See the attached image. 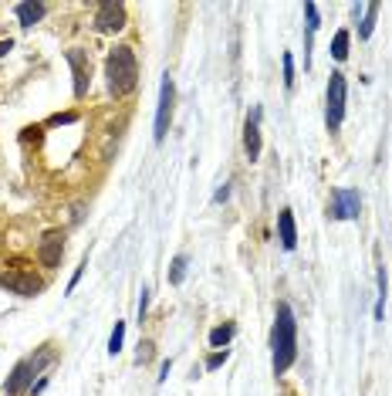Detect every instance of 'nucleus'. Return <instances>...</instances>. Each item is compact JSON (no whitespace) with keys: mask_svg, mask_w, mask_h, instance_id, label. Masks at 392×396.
<instances>
[{"mask_svg":"<svg viewBox=\"0 0 392 396\" xmlns=\"http://www.w3.org/2000/svg\"><path fill=\"white\" fill-rule=\"evenodd\" d=\"M294 359H298V322H294L291 305L281 302L274 315V329H271V366H274V376H284Z\"/></svg>","mask_w":392,"mask_h":396,"instance_id":"f257e3e1","label":"nucleus"},{"mask_svg":"<svg viewBox=\"0 0 392 396\" xmlns=\"http://www.w3.org/2000/svg\"><path fill=\"white\" fill-rule=\"evenodd\" d=\"M105 79H109V92H112L116 98L135 92V85H139V61H135V51H132L129 44H118L116 51H109Z\"/></svg>","mask_w":392,"mask_h":396,"instance_id":"f03ea898","label":"nucleus"},{"mask_svg":"<svg viewBox=\"0 0 392 396\" xmlns=\"http://www.w3.org/2000/svg\"><path fill=\"white\" fill-rule=\"evenodd\" d=\"M345 95H349L345 75L331 72V79H328V105H325V125H328V132H335L342 125V119H345Z\"/></svg>","mask_w":392,"mask_h":396,"instance_id":"7ed1b4c3","label":"nucleus"},{"mask_svg":"<svg viewBox=\"0 0 392 396\" xmlns=\"http://www.w3.org/2000/svg\"><path fill=\"white\" fill-rule=\"evenodd\" d=\"M173 102H176V85H173L169 75H162V85H159V105H156V143H162L166 132H169Z\"/></svg>","mask_w":392,"mask_h":396,"instance_id":"20e7f679","label":"nucleus"},{"mask_svg":"<svg viewBox=\"0 0 392 396\" xmlns=\"http://www.w3.org/2000/svg\"><path fill=\"white\" fill-rule=\"evenodd\" d=\"M358 210H362V200H358L355 190L338 187L331 194V203H328V217L331 220H358Z\"/></svg>","mask_w":392,"mask_h":396,"instance_id":"39448f33","label":"nucleus"},{"mask_svg":"<svg viewBox=\"0 0 392 396\" xmlns=\"http://www.w3.org/2000/svg\"><path fill=\"white\" fill-rule=\"evenodd\" d=\"M95 28H98L102 34L122 31V28H125V3H118V0H105V3H98Z\"/></svg>","mask_w":392,"mask_h":396,"instance_id":"423d86ee","label":"nucleus"},{"mask_svg":"<svg viewBox=\"0 0 392 396\" xmlns=\"http://www.w3.org/2000/svg\"><path fill=\"white\" fill-rule=\"evenodd\" d=\"M61 254H65V234H61V231H47L38 247L41 264H44V268H58V264H61Z\"/></svg>","mask_w":392,"mask_h":396,"instance_id":"0eeeda50","label":"nucleus"},{"mask_svg":"<svg viewBox=\"0 0 392 396\" xmlns=\"http://www.w3.org/2000/svg\"><path fill=\"white\" fill-rule=\"evenodd\" d=\"M243 153H247L250 163L261 156V109H257V105L250 109L247 125H243Z\"/></svg>","mask_w":392,"mask_h":396,"instance_id":"6e6552de","label":"nucleus"},{"mask_svg":"<svg viewBox=\"0 0 392 396\" xmlns=\"http://www.w3.org/2000/svg\"><path fill=\"white\" fill-rule=\"evenodd\" d=\"M34 366H31V359H21L17 366H14V373H10V379H7V396H17V393H24V390H31L34 386Z\"/></svg>","mask_w":392,"mask_h":396,"instance_id":"1a4fd4ad","label":"nucleus"},{"mask_svg":"<svg viewBox=\"0 0 392 396\" xmlns=\"http://www.w3.org/2000/svg\"><path fill=\"white\" fill-rule=\"evenodd\" d=\"M65 61L72 65V75H75V98H85L88 95V61L78 48L65 51Z\"/></svg>","mask_w":392,"mask_h":396,"instance_id":"9d476101","label":"nucleus"},{"mask_svg":"<svg viewBox=\"0 0 392 396\" xmlns=\"http://www.w3.org/2000/svg\"><path fill=\"white\" fill-rule=\"evenodd\" d=\"M3 288H10L14 295L31 298V295H38L41 291V281L31 275V271H17V275H3Z\"/></svg>","mask_w":392,"mask_h":396,"instance_id":"9b49d317","label":"nucleus"},{"mask_svg":"<svg viewBox=\"0 0 392 396\" xmlns=\"http://www.w3.org/2000/svg\"><path fill=\"white\" fill-rule=\"evenodd\" d=\"M277 238L284 251H294L298 247V227H294V213L291 210H281L277 213Z\"/></svg>","mask_w":392,"mask_h":396,"instance_id":"f8f14e48","label":"nucleus"},{"mask_svg":"<svg viewBox=\"0 0 392 396\" xmlns=\"http://www.w3.org/2000/svg\"><path fill=\"white\" fill-rule=\"evenodd\" d=\"M14 14H17V21H21L24 28H34L41 17L47 14V7H44V3H31V0H24V3H17V7H14Z\"/></svg>","mask_w":392,"mask_h":396,"instance_id":"ddd939ff","label":"nucleus"},{"mask_svg":"<svg viewBox=\"0 0 392 396\" xmlns=\"http://www.w3.org/2000/svg\"><path fill=\"white\" fill-rule=\"evenodd\" d=\"M379 10H382V3H369L365 7V17H362V24H358V38L365 41V38H372V31H375V17H379Z\"/></svg>","mask_w":392,"mask_h":396,"instance_id":"4468645a","label":"nucleus"},{"mask_svg":"<svg viewBox=\"0 0 392 396\" xmlns=\"http://www.w3.org/2000/svg\"><path fill=\"white\" fill-rule=\"evenodd\" d=\"M186 264H190V258H186V254H176V258H173V264H169V284H183V278H186Z\"/></svg>","mask_w":392,"mask_h":396,"instance_id":"2eb2a0df","label":"nucleus"},{"mask_svg":"<svg viewBox=\"0 0 392 396\" xmlns=\"http://www.w3.org/2000/svg\"><path fill=\"white\" fill-rule=\"evenodd\" d=\"M234 325H230V322H227V325H217V329H213V332H210V346H213V349H220V346H227V342H230V339H234Z\"/></svg>","mask_w":392,"mask_h":396,"instance_id":"dca6fc26","label":"nucleus"},{"mask_svg":"<svg viewBox=\"0 0 392 396\" xmlns=\"http://www.w3.org/2000/svg\"><path fill=\"white\" fill-rule=\"evenodd\" d=\"M331 58H335V61H345V58H349V31H338V34L331 38Z\"/></svg>","mask_w":392,"mask_h":396,"instance_id":"f3484780","label":"nucleus"},{"mask_svg":"<svg viewBox=\"0 0 392 396\" xmlns=\"http://www.w3.org/2000/svg\"><path fill=\"white\" fill-rule=\"evenodd\" d=\"M305 17H308V38H305V58H308L312 38H314V31H318V3H305Z\"/></svg>","mask_w":392,"mask_h":396,"instance_id":"a211bd4d","label":"nucleus"},{"mask_svg":"<svg viewBox=\"0 0 392 396\" xmlns=\"http://www.w3.org/2000/svg\"><path fill=\"white\" fill-rule=\"evenodd\" d=\"M386 288H389V281H386V268H379V302H375V322H382V318H386Z\"/></svg>","mask_w":392,"mask_h":396,"instance_id":"6ab92c4d","label":"nucleus"},{"mask_svg":"<svg viewBox=\"0 0 392 396\" xmlns=\"http://www.w3.org/2000/svg\"><path fill=\"white\" fill-rule=\"evenodd\" d=\"M122 342H125V322H116L112 335H109V356H118L122 353Z\"/></svg>","mask_w":392,"mask_h":396,"instance_id":"aec40b11","label":"nucleus"},{"mask_svg":"<svg viewBox=\"0 0 392 396\" xmlns=\"http://www.w3.org/2000/svg\"><path fill=\"white\" fill-rule=\"evenodd\" d=\"M281 61H284V85H287V88H294V58L284 51V58H281Z\"/></svg>","mask_w":392,"mask_h":396,"instance_id":"412c9836","label":"nucleus"},{"mask_svg":"<svg viewBox=\"0 0 392 396\" xmlns=\"http://www.w3.org/2000/svg\"><path fill=\"white\" fill-rule=\"evenodd\" d=\"M227 356H230L227 349H220V353H213V356H206V369H220V366L227 362Z\"/></svg>","mask_w":392,"mask_h":396,"instance_id":"4be33fe9","label":"nucleus"},{"mask_svg":"<svg viewBox=\"0 0 392 396\" xmlns=\"http://www.w3.org/2000/svg\"><path fill=\"white\" fill-rule=\"evenodd\" d=\"M146 312H149V288H142V291H139V322L146 318Z\"/></svg>","mask_w":392,"mask_h":396,"instance_id":"5701e85b","label":"nucleus"},{"mask_svg":"<svg viewBox=\"0 0 392 396\" xmlns=\"http://www.w3.org/2000/svg\"><path fill=\"white\" fill-rule=\"evenodd\" d=\"M153 359V342H142L139 346V362H149Z\"/></svg>","mask_w":392,"mask_h":396,"instance_id":"b1692460","label":"nucleus"},{"mask_svg":"<svg viewBox=\"0 0 392 396\" xmlns=\"http://www.w3.org/2000/svg\"><path fill=\"white\" fill-rule=\"evenodd\" d=\"M227 197H230V183H224V187H220V190L213 194V203H224Z\"/></svg>","mask_w":392,"mask_h":396,"instance_id":"393cba45","label":"nucleus"},{"mask_svg":"<svg viewBox=\"0 0 392 396\" xmlns=\"http://www.w3.org/2000/svg\"><path fill=\"white\" fill-rule=\"evenodd\" d=\"M44 390H47V376H41L38 383H34V386H31V396H38V393H44Z\"/></svg>","mask_w":392,"mask_h":396,"instance_id":"a878e982","label":"nucleus"},{"mask_svg":"<svg viewBox=\"0 0 392 396\" xmlns=\"http://www.w3.org/2000/svg\"><path fill=\"white\" fill-rule=\"evenodd\" d=\"M169 369H173V359H166V362H162V366H159V383H162V379H166V376H169Z\"/></svg>","mask_w":392,"mask_h":396,"instance_id":"bb28decb","label":"nucleus"},{"mask_svg":"<svg viewBox=\"0 0 392 396\" xmlns=\"http://www.w3.org/2000/svg\"><path fill=\"white\" fill-rule=\"evenodd\" d=\"M10 48H14V44H10V41H3V44H0V58H3V54H7Z\"/></svg>","mask_w":392,"mask_h":396,"instance_id":"cd10ccee","label":"nucleus"}]
</instances>
